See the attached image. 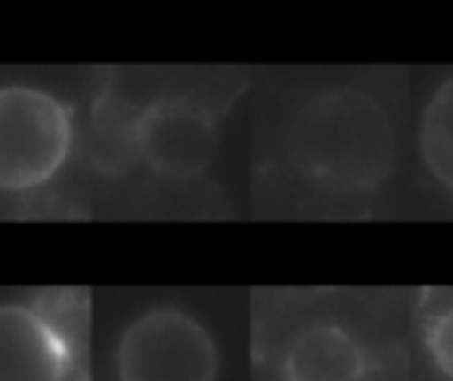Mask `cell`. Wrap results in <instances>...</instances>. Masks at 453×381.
Returning a JSON list of instances; mask_svg holds the SVG:
<instances>
[{"mask_svg":"<svg viewBox=\"0 0 453 381\" xmlns=\"http://www.w3.org/2000/svg\"><path fill=\"white\" fill-rule=\"evenodd\" d=\"M289 152L298 174L323 193H372L395 162V131L372 96L329 90L296 115Z\"/></svg>","mask_w":453,"mask_h":381,"instance_id":"1","label":"cell"},{"mask_svg":"<svg viewBox=\"0 0 453 381\" xmlns=\"http://www.w3.org/2000/svg\"><path fill=\"white\" fill-rule=\"evenodd\" d=\"M72 149L69 106L26 84L0 88V189L28 193L57 177Z\"/></svg>","mask_w":453,"mask_h":381,"instance_id":"2","label":"cell"},{"mask_svg":"<svg viewBox=\"0 0 453 381\" xmlns=\"http://www.w3.org/2000/svg\"><path fill=\"white\" fill-rule=\"evenodd\" d=\"M214 338L177 307L143 313L121 335L119 381H214Z\"/></svg>","mask_w":453,"mask_h":381,"instance_id":"3","label":"cell"},{"mask_svg":"<svg viewBox=\"0 0 453 381\" xmlns=\"http://www.w3.org/2000/svg\"><path fill=\"white\" fill-rule=\"evenodd\" d=\"M134 140L150 168L174 180L199 177L218 152V127L189 103H158L146 109Z\"/></svg>","mask_w":453,"mask_h":381,"instance_id":"4","label":"cell"},{"mask_svg":"<svg viewBox=\"0 0 453 381\" xmlns=\"http://www.w3.org/2000/svg\"><path fill=\"white\" fill-rule=\"evenodd\" d=\"M69 341L53 319L26 304H0V381H65Z\"/></svg>","mask_w":453,"mask_h":381,"instance_id":"5","label":"cell"},{"mask_svg":"<svg viewBox=\"0 0 453 381\" xmlns=\"http://www.w3.org/2000/svg\"><path fill=\"white\" fill-rule=\"evenodd\" d=\"M366 354L339 325H314L292 341L286 354L289 381H360Z\"/></svg>","mask_w":453,"mask_h":381,"instance_id":"6","label":"cell"},{"mask_svg":"<svg viewBox=\"0 0 453 381\" xmlns=\"http://www.w3.org/2000/svg\"><path fill=\"white\" fill-rule=\"evenodd\" d=\"M419 149L434 180L453 193V78L441 84L422 115Z\"/></svg>","mask_w":453,"mask_h":381,"instance_id":"7","label":"cell"},{"mask_svg":"<svg viewBox=\"0 0 453 381\" xmlns=\"http://www.w3.org/2000/svg\"><path fill=\"white\" fill-rule=\"evenodd\" d=\"M428 350H432V360L438 362V369L453 378V310L441 313L438 319L428 329Z\"/></svg>","mask_w":453,"mask_h":381,"instance_id":"8","label":"cell"}]
</instances>
